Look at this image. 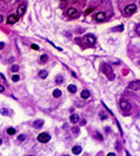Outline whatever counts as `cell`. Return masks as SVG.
Listing matches in <instances>:
<instances>
[{
  "instance_id": "cell-31",
  "label": "cell",
  "mask_w": 140,
  "mask_h": 156,
  "mask_svg": "<svg viewBox=\"0 0 140 156\" xmlns=\"http://www.w3.org/2000/svg\"><path fill=\"white\" fill-rule=\"evenodd\" d=\"M3 15H1V14H0V24H1V22H3Z\"/></svg>"
},
{
  "instance_id": "cell-19",
  "label": "cell",
  "mask_w": 140,
  "mask_h": 156,
  "mask_svg": "<svg viewBox=\"0 0 140 156\" xmlns=\"http://www.w3.org/2000/svg\"><path fill=\"white\" fill-rule=\"evenodd\" d=\"M15 133H16V130L14 128H8L7 129V134L8 135H14Z\"/></svg>"
},
{
  "instance_id": "cell-4",
  "label": "cell",
  "mask_w": 140,
  "mask_h": 156,
  "mask_svg": "<svg viewBox=\"0 0 140 156\" xmlns=\"http://www.w3.org/2000/svg\"><path fill=\"white\" fill-rule=\"evenodd\" d=\"M103 72H104V74L109 75V79L110 80L114 79V74L112 73V68H111V66H104V67H103Z\"/></svg>"
},
{
  "instance_id": "cell-6",
  "label": "cell",
  "mask_w": 140,
  "mask_h": 156,
  "mask_svg": "<svg viewBox=\"0 0 140 156\" xmlns=\"http://www.w3.org/2000/svg\"><path fill=\"white\" fill-rule=\"evenodd\" d=\"M85 42L88 43L89 46H94L96 43V38L92 34H88V35H85Z\"/></svg>"
},
{
  "instance_id": "cell-7",
  "label": "cell",
  "mask_w": 140,
  "mask_h": 156,
  "mask_svg": "<svg viewBox=\"0 0 140 156\" xmlns=\"http://www.w3.org/2000/svg\"><path fill=\"white\" fill-rule=\"evenodd\" d=\"M95 19L99 22L105 21V20H106V14H105L104 12H98L97 14H96V17H95Z\"/></svg>"
},
{
  "instance_id": "cell-13",
  "label": "cell",
  "mask_w": 140,
  "mask_h": 156,
  "mask_svg": "<svg viewBox=\"0 0 140 156\" xmlns=\"http://www.w3.org/2000/svg\"><path fill=\"white\" fill-rule=\"evenodd\" d=\"M33 126L35 127V128H41L43 126V121L42 120H36L35 122H33Z\"/></svg>"
},
{
  "instance_id": "cell-33",
  "label": "cell",
  "mask_w": 140,
  "mask_h": 156,
  "mask_svg": "<svg viewBox=\"0 0 140 156\" xmlns=\"http://www.w3.org/2000/svg\"><path fill=\"white\" fill-rule=\"evenodd\" d=\"M126 155H127V156H130V155H128V153H126Z\"/></svg>"
},
{
  "instance_id": "cell-36",
  "label": "cell",
  "mask_w": 140,
  "mask_h": 156,
  "mask_svg": "<svg viewBox=\"0 0 140 156\" xmlns=\"http://www.w3.org/2000/svg\"><path fill=\"white\" fill-rule=\"evenodd\" d=\"M64 156H67V155H64Z\"/></svg>"
},
{
  "instance_id": "cell-22",
  "label": "cell",
  "mask_w": 140,
  "mask_h": 156,
  "mask_svg": "<svg viewBox=\"0 0 140 156\" xmlns=\"http://www.w3.org/2000/svg\"><path fill=\"white\" fill-rule=\"evenodd\" d=\"M11 70H12V72H18V70H19V66H16V65H13L12 67H11Z\"/></svg>"
},
{
  "instance_id": "cell-3",
  "label": "cell",
  "mask_w": 140,
  "mask_h": 156,
  "mask_svg": "<svg viewBox=\"0 0 140 156\" xmlns=\"http://www.w3.org/2000/svg\"><path fill=\"white\" fill-rule=\"evenodd\" d=\"M135 11H137V6H135L134 4H131V5H128V6L125 7V14H126V15H132Z\"/></svg>"
},
{
  "instance_id": "cell-32",
  "label": "cell",
  "mask_w": 140,
  "mask_h": 156,
  "mask_svg": "<svg viewBox=\"0 0 140 156\" xmlns=\"http://www.w3.org/2000/svg\"><path fill=\"white\" fill-rule=\"evenodd\" d=\"M1 143H3V140H1V138H0V146H1Z\"/></svg>"
},
{
  "instance_id": "cell-27",
  "label": "cell",
  "mask_w": 140,
  "mask_h": 156,
  "mask_svg": "<svg viewBox=\"0 0 140 156\" xmlns=\"http://www.w3.org/2000/svg\"><path fill=\"white\" fill-rule=\"evenodd\" d=\"M4 47H5V43H4V42H0V49H3Z\"/></svg>"
},
{
  "instance_id": "cell-23",
  "label": "cell",
  "mask_w": 140,
  "mask_h": 156,
  "mask_svg": "<svg viewBox=\"0 0 140 156\" xmlns=\"http://www.w3.org/2000/svg\"><path fill=\"white\" fill-rule=\"evenodd\" d=\"M0 113L3 114V115H8V110L7 109H1L0 110Z\"/></svg>"
},
{
  "instance_id": "cell-8",
  "label": "cell",
  "mask_w": 140,
  "mask_h": 156,
  "mask_svg": "<svg viewBox=\"0 0 140 156\" xmlns=\"http://www.w3.org/2000/svg\"><path fill=\"white\" fill-rule=\"evenodd\" d=\"M19 20V17L18 15H14V14H11V15H8V18H7V22L11 25L15 24L16 21Z\"/></svg>"
},
{
  "instance_id": "cell-34",
  "label": "cell",
  "mask_w": 140,
  "mask_h": 156,
  "mask_svg": "<svg viewBox=\"0 0 140 156\" xmlns=\"http://www.w3.org/2000/svg\"><path fill=\"white\" fill-rule=\"evenodd\" d=\"M138 64H139V66H140V61H139V62H138Z\"/></svg>"
},
{
  "instance_id": "cell-14",
  "label": "cell",
  "mask_w": 140,
  "mask_h": 156,
  "mask_svg": "<svg viewBox=\"0 0 140 156\" xmlns=\"http://www.w3.org/2000/svg\"><path fill=\"white\" fill-rule=\"evenodd\" d=\"M81 151H82V148L79 147V146H75V147L73 148V153L75 154V155H78V154H81Z\"/></svg>"
},
{
  "instance_id": "cell-15",
  "label": "cell",
  "mask_w": 140,
  "mask_h": 156,
  "mask_svg": "<svg viewBox=\"0 0 140 156\" xmlns=\"http://www.w3.org/2000/svg\"><path fill=\"white\" fill-rule=\"evenodd\" d=\"M81 96H82V99H89L90 98V92L89 90H83L81 93Z\"/></svg>"
},
{
  "instance_id": "cell-26",
  "label": "cell",
  "mask_w": 140,
  "mask_h": 156,
  "mask_svg": "<svg viewBox=\"0 0 140 156\" xmlns=\"http://www.w3.org/2000/svg\"><path fill=\"white\" fill-rule=\"evenodd\" d=\"M73 130H74V133H75V134H77V133H78V128H77V127H74Z\"/></svg>"
},
{
  "instance_id": "cell-28",
  "label": "cell",
  "mask_w": 140,
  "mask_h": 156,
  "mask_svg": "<svg viewBox=\"0 0 140 156\" xmlns=\"http://www.w3.org/2000/svg\"><path fill=\"white\" fill-rule=\"evenodd\" d=\"M4 90H5V88H4V86H1V85H0V93H3Z\"/></svg>"
},
{
  "instance_id": "cell-2",
  "label": "cell",
  "mask_w": 140,
  "mask_h": 156,
  "mask_svg": "<svg viewBox=\"0 0 140 156\" xmlns=\"http://www.w3.org/2000/svg\"><path fill=\"white\" fill-rule=\"evenodd\" d=\"M37 141L41 142V143H47L48 141H50V136H49V134H47V133H41V134H39V136H37Z\"/></svg>"
},
{
  "instance_id": "cell-35",
  "label": "cell",
  "mask_w": 140,
  "mask_h": 156,
  "mask_svg": "<svg viewBox=\"0 0 140 156\" xmlns=\"http://www.w3.org/2000/svg\"><path fill=\"white\" fill-rule=\"evenodd\" d=\"M28 156H33V155H28Z\"/></svg>"
},
{
  "instance_id": "cell-16",
  "label": "cell",
  "mask_w": 140,
  "mask_h": 156,
  "mask_svg": "<svg viewBox=\"0 0 140 156\" xmlns=\"http://www.w3.org/2000/svg\"><path fill=\"white\" fill-rule=\"evenodd\" d=\"M62 95V92L61 90H60V89H55L54 92H53V96H54V98H60V96H61Z\"/></svg>"
},
{
  "instance_id": "cell-10",
  "label": "cell",
  "mask_w": 140,
  "mask_h": 156,
  "mask_svg": "<svg viewBox=\"0 0 140 156\" xmlns=\"http://www.w3.org/2000/svg\"><path fill=\"white\" fill-rule=\"evenodd\" d=\"M128 88L131 89H139L140 88V81H137V82H131L130 83V86Z\"/></svg>"
},
{
  "instance_id": "cell-9",
  "label": "cell",
  "mask_w": 140,
  "mask_h": 156,
  "mask_svg": "<svg viewBox=\"0 0 140 156\" xmlns=\"http://www.w3.org/2000/svg\"><path fill=\"white\" fill-rule=\"evenodd\" d=\"M25 11H26V4H21V5L18 7V14H16V15L22 17L24 15V13H25Z\"/></svg>"
},
{
  "instance_id": "cell-1",
  "label": "cell",
  "mask_w": 140,
  "mask_h": 156,
  "mask_svg": "<svg viewBox=\"0 0 140 156\" xmlns=\"http://www.w3.org/2000/svg\"><path fill=\"white\" fill-rule=\"evenodd\" d=\"M67 15L71 19H77L79 17V12L77 11L76 8H74V7H70V8L67 9Z\"/></svg>"
},
{
  "instance_id": "cell-17",
  "label": "cell",
  "mask_w": 140,
  "mask_h": 156,
  "mask_svg": "<svg viewBox=\"0 0 140 156\" xmlns=\"http://www.w3.org/2000/svg\"><path fill=\"white\" fill-rule=\"evenodd\" d=\"M40 61L42 62V64H46V62L48 61V55H47V54L41 55V58H40Z\"/></svg>"
},
{
  "instance_id": "cell-20",
  "label": "cell",
  "mask_w": 140,
  "mask_h": 156,
  "mask_svg": "<svg viewBox=\"0 0 140 156\" xmlns=\"http://www.w3.org/2000/svg\"><path fill=\"white\" fill-rule=\"evenodd\" d=\"M61 82H63V76L57 75V76H56V83H61Z\"/></svg>"
},
{
  "instance_id": "cell-18",
  "label": "cell",
  "mask_w": 140,
  "mask_h": 156,
  "mask_svg": "<svg viewBox=\"0 0 140 156\" xmlns=\"http://www.w3.org/2000/svg\"><path fill=\"white\" fill-rule=\"evenodd\" d=\"M39 75H40V77H41V79H46L47 75H48V73H47V70H40Z\"/></svg>"
},
{
  "instance_id": "cell-5",
  "label": "cell",
  "mask_w": 140,
  "mask_h": 156,
  "mask_svg": "<svg viewBox=\"0 0 140 156\" xmlns=\"http://www.w3.org/2000/svg\"><path fill=\"white\" fill-rule=\"evenodd\" d=\"M119 106H120V109L124 110V112H128V110H131V104H130V102L125 101V100H122L120 103H119Z\"/></svg>"
},
{
  "instance_id": "cell-29",
  "label": "cell",
  "mask_w": 140,
  "mask_h": 156,
  "mask_svg": "<svg viewBox=\"0 0 140 156\" xmlns=\"http://www.w3.org/2000/svg\"><path fill=\"white\" fill-rule=\"evenodd\" d=\"M92 9H94V8H89V9H86V14H89V13H91V12H92Z\"/></svg>"
},
{
  "instance_id": "cell-25",
  "label": "cell",
  "mask_w": 140,
  "mask_h": 156,
  "mask_svg": "<svg viewBox=\"0 0 140 156\" xmlns=\"http://www.w3.org/2000/svg\"><path fill=\"white\" fill-rule=\"evenodd\" d=\"M32 48L35 49V51H39V46H37V45H35V43H33V45H32Z\"/></svg>"
},
{
  "instance_id": "cell-24",
  "label": "cell",
  "mask_w": 140,
  "mask_h": 156,
  "mask_svg": "<svg viewBox=\"0 0 140 156\" xmlns=\"http://www.w3.org/2000/svg\"><path fill=\"white\" fill-rule=\"evenodd\" d=\"M25 138H26V136H25V135H20V136L18 137V140L19 141H25Z\"/></svg>"
},
{
  "instance_id": "cell-12",
  "label": "cell",
  "mask_w": 140,
  "mask_h": 156,
  "mask_svg": "<svg viewBox=\"0 0 140 156\" xmlns=\"http://www.w3.org/2000/svg\"><path fill=\"white\" fill-rule=\"evenodd\" d=\"M78 120H79V116L77 114H73V115L70 116V122H73V123L78 122Z\"/></svg>"
},
{
  "instance_id": "cell-21",
  "label": "cell",
  "mask_w": 140,
  "mask_h": 156,
  "mask_svg": "<svg viewBox=\"0 0 140 156\" xmlns=\"http://www.w3.org/2000/svg\"><path fill=\"white\" fill-rule=\"evenodd\" d=\"M12 80H13V82H18L19 80H20V76L15 74V75H13V76H12Z\"/></svg>"
},
{
  "instance_id": "cell-30",
  "label": "cell",
  "mask_w": 140,
  "mask_h": 156,
  "mask_svg": "<svg viewBox=\"0 0 140 156\" xmlns=\"http://www.w3.org/2000/svg\"><path fill=\"white\" fill-rule=\"evenodd\" d=\"M107 156H116V154L114 153H109L107 154Z\"/></svg>"
},
{
  "instance_id": "cell-11",
  "label": "cell",
  "mask_w": 140,
  "mask_h": 156,
  "mask_svg": "<svg viewBox=\"0 0 140 156\" xmlns=\"http://www.w3.org/2000/svg\"><path fill=\"white\" fill-rule=\"evenodd\" d=\"M68 92L71 93V94L76 93L77 92V87L75 86V85H69V86H68Z\"/></svg>"
}]
</instances>
